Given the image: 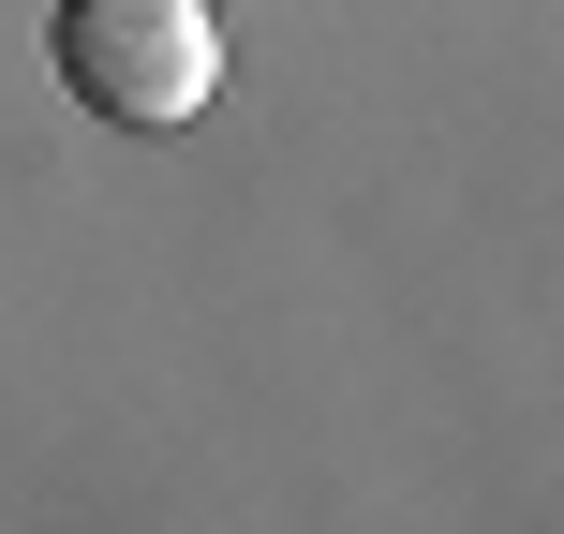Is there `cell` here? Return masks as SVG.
Segmentation results:
<instances>
[{
    "label": "cell",
    "mask_w": 564,
    "mask_h": 534,
    "mask_svg": "<svg viewBox=\"0 0 564 534\" xmlns=\"http://www.w3.org/2000/svg\"><path fill=\"white\" fill-rule=\"evenodd\" d=\"M59 89L89 119L164 134L224 89V30H208V0H59Z\"/></svg>",
    "instance_id": "obj_1"
}]
</instances>
